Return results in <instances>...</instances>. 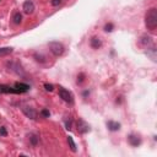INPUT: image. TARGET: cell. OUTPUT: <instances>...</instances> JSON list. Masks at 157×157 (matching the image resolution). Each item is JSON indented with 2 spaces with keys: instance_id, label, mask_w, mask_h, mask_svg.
Here are the masks:
<instances>
[{
  "instance_id": "obj_1",
  "label": "cell",
  "mask_w": 157,
  "mask_h": 157,
  "mask_svg": "<svg viewBox=\"0 0 157 157\" xmlns=\"http://www.w3.org/2000/svg\"><path fill=\"white\" fill-rule=\"evenodd\" d=\"M145 26L150 32H155L157 28V9L150 7L145 13Z\"/></svg>"
},
{
  "instance_id": "obj_2",
  "label": "cell",
  "mask_w": 157,
  "mask_h": 157,
  "mask_svg": "<svg viewBox=\"0 0 157 157\" xmlns=\"http://www.w3.org/2000/svg\"><path fill=\"white\" fill-rule=\"evenodd\" d=\"M48 47H49L50 53H52L55 58L61 56V55L64 54V52H65V47H64V44L60 43V42H58V40L49 42V43H48Z\"/></svg>"
},
{
  "instance_id": "obj_3",
  "label": "cell",
  "mask_w": 157,
  "mask_h": 157,
  "mask_svg": "<svg viewBox=\"0 0 157 157\" xmlns=\"http://www.w3.org/2000/svg\"><path fill=\"white\" fill-rule=\"evenodd\" d=\"M59 97L65 102V103H67V104H70V105H72L74 104V96H72V93L70 92V91H67L66 88H64V87H59Z\"/></svg>"
},
{
  "instance_id": "obj_4",
  "label": "cell",
  "mask_w": 157,
  "mask_h": 157,
  "mask_svg": "<svg viewBox=\"0 0 157 157\" xmlns=\"http://www.w3.org/2000/svg\"><path fill=\"white\" fill-rule=\"evenodd\" d=\"M6 66L9 67V70H10V71L15 72L16 75H20V76H23V75H25L22 66H21L17 61H9V63L6 64Z\"/></svg>"
},
{
  "instance_id": "obj_5",
  "label": "cell",
  "mask_w": 157,
  "mask_h": 157,
  "mask_svg": "<svg viewBox=\"0 0 157 157\" xmlns=\"http://www.w3.org/2000/svg\"><path fill=\"white\" fill-rule=\"evenodd\" d=\"M90 47L93 50H98V49H101L103 47V40L98 36H92L90 38Z\"/></svg>"
},
{
  "instance_id": "obj_6",
  "label": "cell",
  "mask_w": 157,
  "mask_h": 157,
  "mask_svg": "<svg viewBox=\"0 0 157 157\" xmlns=\"http://www.w3.org/2000/svg\"><path fill=\"white\" fill-rule=\"evenodd\" d=\"M21 110H22V113H23L28 119L34 120V119L37 118V112H36V109H34V108H32V107L22 105V107H21Z\"/></svg>"
},
{
  "instance_id": "obj_7",
  "label": "cell",
  "mask_w": 157,
  "mask_h": 157,
  "mask_svg": "<svg viewBox=\"0 0 157 157\" xmlns=\"http://www.w3.org/2000/svg\"><path fill=\"white\" fill-rule=\"evenodd\" d=\"M76 126H77V131H78L80 134H87V132L90 131V125H88L83 119H81V118L77 119Z\"/></svg>"
},
{
  "instance_id": "obj_8",
  "label": "cell",
  "mask_w": 157,
  "mask_h": 157,
  "mask_svg": "<svg viewBox=\"0 0 157 157\" xmlns=\"http://www.w3.org/2000/svg\"><path fill=\"white\" fill-rule=\"evenodd\" d=\"M128 142L132 147H137L141 145V137L137 134H129L128 135Z\"/></svg>"
},
{
  "instance_id": "obj_9",
  "label": "cell",
  "mask_w": 157,
  "mask_h": 157,
  "mask_svg": "<svg viewBox=\"0 0 157 157\" xmlns=\"http://www.w3.org/2000/svg\"><path fill=\"white\" fill-rule=\"evenodd\" d=\"M22 10L25 11V13L27 15H31L34 12V2L32 0H26L22 5Z\"/></svg>"
},
{
  "instance_id": "obj_10",
  "label": "cell",
  "mask_w": 157,
  "mask_h": 157,
  "mask_svg": "<svg viewBox=\"0 0 157 157\" xmlns=\"http://www.w3.org/2000/svg\"><path fill=\"white\" fill-rule=\"evenodd\" d=\"M140 44L147 48V47H150V45L153 44V38L150 34H142L140 37Z\"/></svg>"
},
{
  "instance_id": "obj_11",
  "label": "cell",
  "mask_w": 157,
  "mask_h": 157,
  "mask_svg": "<svg viewBox=\"0 0 157 157\" xmlns=\"http://www.w3.org/2000/svg\"><path fill=\"white\" fill-rule=\"evenodd\" d=\"M22 20H23V17H22V13L20 11H15L12 13V16H11V22L15 26H20L22 23Z\"/></svg>"
},
{
  "instance_id": "obj_12",
  "label": "cell",
  "mask_w": 157,
  "mask_h": 157,
  "mask_svg": "<svg viewBox=\"0 0 157 157\" xmlns=\"http://www.w3.org/2000/svg\"><path fill=\"white\" fill-rule=\"evenodd\" d=\"M105 125H107V129L109 130V131H119L120 130V123H118V121H114V120H108L107 123H105Z\"/></svg>"
},
{
  "instance_id": "obj_13",
  "label": "cell",
  "mask_w": 157,
  "mask_h": 157,
  "mask_svg": "<svg viewBox=\"0 0 157 157\" xmlns=\"http://www.w3.org/2000/svg\"><path fill=\"white\" fill-rule=\"evenodd\" d=\"M28 141H29V145L32 147H37L38 144H39V136L37 134H34V132H31L28 135Z\"/></svg>"
},
{
  "instance_id": "obj_14",
  "label": "cell",
  "mask_w": 157,
  "mask_h": 157,
  "mask_svg": "<svg viewBox=\"0 0 157 157\" xmlns=\"http://www.w3.org/2000/svg\"><path fill=\"white\" fill-rule=\"evenodd\" d=\"M17 90H18V92L20 93H26V92H28L29 91V85H27V83H23V82H16L15 85H13Z\"/></svg>"
},
{
  "instance_id": "obj_15",
  "label": "cell",
  "mask_w": 157,
  "mask_h": 157,
  "mask_svg": "<svg viewBox=\"0 0 157 157\" xmlns=\"http://www.w3.org/2000/svg\"><path fill=\"white\" fill-rule=\"evenodd\" d=\"M33 58H34V60H36L37 63H39V64H44V63L47 61V58H45L43 54H40V53H34V54H33Z\"/></svg>"
},
{
  "instance_id": "obj_16",
  "label": "cell",
  "mask_w": 157,
  "mask_h": 157,
  "mask_svg": "<svg viewBox=\"0 0 157 157\" xmlns=\"http://www.w3.org/2000/svg\"><path fill=\"white\" fill-rule=\"evenodd\" d=\"M85 81H86V74H85V72H78V74L76 75V85L81 86Z\"/></svg>"
},
{
  "instance_id": "obj_17",
  "label": "cell",
  "mask_w": 157,
  "mask_h": 157,
  "mask_svg": "<svg viewBox=\"0 0 157 157\" xmlns=\"http://www.w3.org/2000/svg\"><path fill=\"white\" fill-rule=\"evenodd\" d=\"M12 52H13V48H11V47H2V48H0V56L10 55Z\"/></svg>"
},
{
  "instance_id": "obj_18",
  "label": "cell",
  "mask_w": 157,
  "mask_h": 157,
  "mask_svg": "<svg viewBox=\"0 0 157 157\" xmlns=\"http://www.w3.org/2000/svg\"><path fill=\"white\" fill-rule=\"evenodd\" d=\"M146 54H147V55H148L153 61L156 60V48H155L153 45H152L151 48H150V47H147V52H146Z\"/></svg>"
},
{
  "instance_id": "obj_19",
  "label": "cell",
  "mask_w": 157,
  "mask_h": 157,
  "mask_svg": "<svg viewBox=\"0 0 157 157\" xmlns=\"http://www.w3.org/2000/svg\"><path fill=\"white\" fill-rule=\"evenodd\" d=\"M64 125L66 130H71L72 129V118L71 117H66L64 119Z\"/></svg>"
},
{
  "instance_id": "obj_20",
  "label": "cell",
  "mask_w": 157,
  "mask_h": 157,
  "mask_svg": "<svg viewBox=\"0 0 157 157\" xmlns=\"http://www.w3.org/2000/svg\"><path fill=\"white\" fill-rule=\"evenodd\" d=\"M67 144H69V147L72 152H76V144L72 139V136H67Z\"/></svg>"
},
{
  "instance_id": "obj_21",
  "label": "cell",
  "mask_w": 157,
  "mask_h": 157,
  "mask_svg": "<svg viewBox=\"0 0 157 157\" xmlns=\"http://www.w3.org/2000/svg\"><path fill=\"white\" fill-rule=\"evenodd\" d=\"M113 29H114V25H113L112 22L105 23V25H104V27H103V31H104V32H112Z\"/></svg>"
},
{
  "instance_id": "obj_22",
  "label": "cell",
  "mask_w": 157,
  "mask_h": 157,
  "mask_svg": "<svg viewBox=\"0 0 157 157\" xmlns=\"http://www.w3.org/2000/svg\"><path fill=\"white\" fill-rule=\"evenodd\" d=\"M43 87H44V90L48 91V92H53V91H54V85H53V83H48V82H47V83L43 85Z\"/></svg>"
},
{
  "instance_id": "obj_23",
  "label": "cell",
  "mask_w": 157,
  "mask_h": 157,
  "mask_svg": "<svg viewBox=\"0 0 157 157\" xmlns=\"http://www.w3.org/2000/svg\"><path fill=\"white\" fill-rule=\"evenodd\" d=\"M40 115H42L43 118H49V117H50V112H49L47 108H43V109L40 110Z\"/></svg>"
},
{
  "instance_id": "obj_24",
  "label": "cell",
  "mask_w": 157,
  "mask_h": 157,
  "mask_svg": "<svg viewBox=\"0 0 157 157\" xmlns=\"http://www.w3.org/2000/svg\"><path fill=\"white\" fill-rule=\"evenodd\" d=\"M90 94H91V91H90L88 88H85V90L82 91V97H83V98H88Z\"/></svg>"
},
{
  "instance_id": "obj_25",
  "label": "cell",
  "mask_w": 157,
  "mask_h": 157,
  "mask_svg": "<svg viewBox=\"0 0 157 157\" xmlns=\"http://www.w3.org/2000/svg\"><path fill=\"white\" fill-rule=\"evenodd\" d=\"M6 135H7L6 128L5 126H0V136H6Z\"/></svg>"
},
{
  "instance_id": "obj_26",
  "label": "cell",
  "mask_w": 157,
  "mask_h": 157,
  "mask_svg": "<svg viewBox=\"0 0 157 157\" xmlns=\"http://www.w3.org/2000/svg\"><path fill=\"white\" fill-rule=\"evenodd\" d=\"M61 1H63V0H52V1H50V4H52V6L56 7V6H59V5L61 4Z\"/></svg>"
},
{
  "instance_id": "obj_27",
  "label": "cell",
  "mask_w": 157,
  "mask_h": 157,
  "mask_svg": "<svg viewBox=\"0 0 157 157\" xmlns=\"http://www.w3.org/2000/svg\"><path fill=\"white\" fill-rule=\"evenodd\" d=\"M0 1H1V0H0Z\"/></svg>"
}]
</instances>
